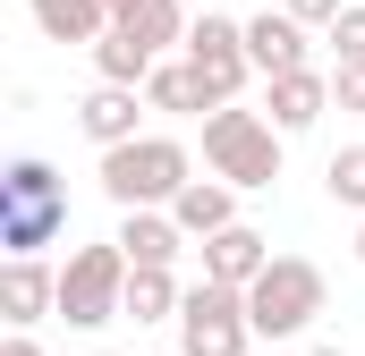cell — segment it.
<instances>
[{"instance_id":"cell-1","label":"cell","mask_w":365,"mask_h":356,"mask_svg":"<svg viewBox=\"0 0 365 356\" xmlns=\"http://www.w3.org/2000/svg\"><path fill=\"white\" fill-rule=\"evenodd\" d=\"M60 229H68V187H60V170L43 153H17L0 170V246H9V263H34Z\"/></svg>"},{"instance_id":"cell-2","label":"cell","mask_w":365,"mask_h":356,"mask_svg":"<svg viewBox=\"0 0 365 356\" xmlns=\"http://www.w3.org/2000/svg\"><path fill=\"white\" fill-rule=\"evenodd\" d=\"M187 178H195V153L179 136H136V145L102 153V195L119 212H170L187 195Z\"/></svg>"},{"instance_id":"cell-3","label":"cell","mask_w":365,"mask_h":356,"mask_svg":"<svg viewBox=\"0 0 365 356\" xmlns=\"http://www.w3.org/2000/svg\"><path fill=\"white\" fill-rule=\"evenodd\" d=\"M204 162H212V178H230V187H272L280 178V127L264 119V110H212L204 119Z\"/></svg>"},{"instance_id":"cell-4","label":"cell","mask_w":365,"mask_h":356,"mask_svg":"<svg viewBox=\"0 0 365 356\" xmlns=\"http://www.w3.org/2000/svg\"><path fill=\"white\" fill-rule=\"evenodd\" d=\"M314 314H323V271L306 255H272V271L247 288L255 340H297V331H314Z\"/></svg>"},{"instance_id":"cell-5","label":"cell","mask_w":365,"mask_h":356,"mask_svg":"<svg viewBox=\"0 0 365 356\" xmlns=\"http://www.w3.org/2000/svg\"><path fill=\"white\" fill-rule=\"evenodd\" d=\"M128 255L119 246H77L60 263V323L68 331H102L110 314H128Z\"/></svg>"},{"instance_id":"cell-6","label":"cell","mask_w":365,"mask_h":356,"mask_svg":"<svg viewBox=\"0 0 365 356\" xmlns=\"http://www.w3.org/2000/svg\"><path fill=\"white\" fill-rule=\"evenodd\" d=\"M255 323H247V288H212L195 280L179 305V356H247Z\"/></svg>"},{"instance_id":"cell-7","label":"cell","mask_w":365,"mask_h":356,"mask_svg":"<svg viewBox=\"0 0 365 356\" xmlns=\"http://www.w3.org/2000/svg\"><path fill=\"white\" fill-rule=\"evenodd\" d=\"M179 60L195 68V77H204V85H212V102L230 110V102H238V85L255 77V60H247V17H221V9H204Z\"/></svg>"},{"instance_id":"cell-8","label":"cell","mask_w":365,"mask_h":356,"mask_svg":"<svg viewBox=\"0 0 365 356\" xmlns=\"http://www.w3.org/2000/svg\"><path fill=\"white\" fill-rule=\"evenodd\" d=\"M264 271H272V238H264V229L238 221V229L204 238V280H212V288H255Z\"/></svg>"},{"instance_id":"cell-9","label":"cell","mask_w":365,"mask_h":356,"mask_svg":"<svg viewBox=\"0 0 365 356\" xmlns=\"http://www.w3.org/2000/svg\"><path fill=\"white\" fill-rule=\"evenodd\" d=\"M247 60H255V77H264V85H272V77H297V68H306V26H297L289 9L247 17Z\"/></svg>"},{"instance_id":"cell-10","label":"cell","mask_w":365,"mask_h":356,"mask_svg":"<svg viewBox=\"0 0 365 356\" xmlns=\"http://www.w3.org/2000/svg\"><path fill=\"white\" fill-rule=\"evenodd\" d=\"M119 255H128V271H170L187 246V229L170 221V212H119V238H110Z\"/></svg>"},{"instance_id":"cell-11","label":"cell","mask_w":365,"mask_h":356,"mask_svg":"<svg viewBox=\"0 0 365 356\" xmlns=\"http://www.w3.org/2000/svg\"><path fill=\"white\" fill-rule=\"evenodd\" d=\"M153 102H136V85H93L77 102V127H86L102 153H119V145H136V119H145Z\"/></svg>"},{"instance_id":"cell-12","label":"cell","mask_w":365,"mask_h":356,"mask_svg":"<svg viewBox=\"0 0 365 356\" xmlns=\"http://www.w3.org/2000/svg\"><path fill=\"white\" fill-rule=\"evenodd\" d=\"M0 314H9V331H34L43 314H60V271H43V255L9 263L0 271Z\"/></svg>"},{"instance_id":"cell-13","label":"cell","mask_w":365,"mask_h":356,"mask_svg":"<svg viewBox=\"0 0 365 356\" xmlns=\"http://www.w3.org/2000/svg\"><path fill=\"white\" fill-rule=\"evenodd\" d=\"M264 102H272V127H280V136H297V127H314V119L331 110V77H323V68L272 77V85H264Z\"/></svg>"},{"instance_id":"cell-14","label":"cell","mask_w":365,"mask_h":356,"mask_svg":"<svg viewBox=\"0 0 365 356\" xmlns=\"http://www.w3.org/2000/svg\"><path fill=\"white\" fill-rule=\"evenodd\" d=\"M170 221H179L187 238H221V229H238V187H230V178H187V195L170 204Z\"/></svg>"},{"instance_id":"cell-15","label":"cell","mask_w":365,"mask_h":356,"mask_svg":"<svg viewBox=\"0 0 365 356\" xmlns=\"http://www.w3.org/2000/svg\"><path fill=\"white\" fill-rule=\"evenodd\" d=\"M145 102H153V110H179V119H212V110H221L212 85H204L187 60H162V68L145 77Z\"/></svg>"},{"instance_id":"cell-16","label":"cell","mask_w":365,"mask_h":356,"mask_svg":"<svg viewBox=\"0 0 365 356\" xmlns=\"http://www.w3.org/2000/svg\"><path fill=\"white\" fill-rule=\"evenodd\" d=\"M26 9H34V26L51 43H102L110 34V9L102 0H26Z\"/></svg>"},{"instance_id":"cell-17","label":"cell","mask_w":365,"mask_h":356,"mask_svg":"<svg viewBox=\"0 0 365 356\" xmlns=\"http://www.w3.org/2000/svg\"><path fill=\"white\" fill-rule=\"evenodd\" d=\"M93 68H102V85H145V77H153L162 60H153V51H145V43L128 34V26H110V34L93 43Z\"/></svg>"},{"instance_id":"cell-18","label":"cell","mask_w":365,"mask_h":356,"mask_svg":"<svg viewBox=\"0 0 365 356\" xmlns=\"http://www.w3.org/2000/svg\"><path fill=\"white\" fill-rule=\"evenodd\" d=\"M128 34H136V43H145L153 60H162L170 43H179V51H187V34H195V17H187V0H145V9L128 17Z\"/></svg>"},{"instance_id":"cell-19","label":"cell","mask_w":365,"mask_h":356,"mask_svg":"<svg viewBox=\"0 0 365 356\" xmlns=\"http://www.w3.org/2000/svg\"><path fill=\"white\" fill-rule=\"evenodd\" d=\"M179 305H187V288L170 271H136L128 280V323H179Z\"/></svg>"},{"instance_id":"cell-20","label":"cell","mask_w":365,"mask_h":356,"mask_svg":"<svg viewBox=\"0 0 365 356\" xmlns=\"http://www.w3.org/2000/svg\"><path fill=\"white\" fill-rule=\"evenodd\" d=\"M323 187H331V204L365 212V145H340V153L323 162Z\"/></svg>"},{"instance_id":"cell-21","label":"cell","mask_w":365,"mask_h":356,"mask_svg":"<svg viewBox=\"0 0 365 356\" xmlns=\"http://www.w3.org/2000/svg\"><path fill=\"white\" fill-rule=\"evenodd\" d=\"M331 51H340V68H357V60H365V0H349V9H340V26H331Z\"/></svg>"},{"instance_id":"cell-22","label":"cell","mask_w":365,"mask_h":356,"mask_svg":"<svg viewBox=\"0 0 365 356\" xmlns=\"http://www.w3.org/2000/svg\"><path fill=\"white\" fill-rule=\"evenodd\" d=\"M331 110H365V60L357 68H331Z\"/></svg>"},{"instance_id":"cell-23","label":"cell","mask_w":365,"mask_h":356,"mask_svg":"<svg viewBox=\"0 0 365 356\" xmlns=\"http://www.w3.org/2000/svg\"><path fill=\"white\" fill-rule=\"evenodd\" d=\"M280 9H289V17H297V26H323V34H331V26H340V9H349V0H280Z\"/></svg>"},{"instance_id":"cell-24","label":"cell","mask_w":365,"mask_h":356,"mask_svg":"<svg viewBox=\"0 0 365 356\" xmlns=\"http://www.w3.org/2000/svg\"><path fill=\"white\" fill-rule=\"evenodd\" d=\"M0 356H43V348H34L26 331H9V340H0Z\"/></svg>"},{"instance_id":"cell-25","label":"cell","mask_w":365,"mask_h":356,"mask_svg":"<svg viewBox=\"0 0 365 356\" xmlns=\"http://www.w3.org/2000/svg\"><path fill=\"white\" fill-rule=\"evenodd\" d=\"M102 9H110V26H128V17H136L145 0H102Z\"/></svg>"},{"instance_id":"cell-26","label":"cell","mask_w":365,"mask_h":356,"mask_svg":"<svg viewBox=\"0 0 365 356\" xmlns=\"http://www.w3.org/2000/svg\"><path fill=\"white\" fill-rule=\"evenodd\" d=\"M306 356H340V348H306Z\"/></svg>"},{"instance_id":"cell-27","label":"cell","mask_w":365,"mask_h":356,"mask_svg":"<svg viewBox=\"0 0 365 356\" xmlns=\"http://www.w3.org/2000/svg\"><path fill=\"white\" fill-rule=\"evenodd\" d=\"M357 263H365V229H357Z\"/></svg>"},{"instance_id":"cell-28","label":"cell","mask_w":365,"mask_h":356,"mask_svg":"<svg viewBox=\"0 0 365 356\" xmlns=\"http://www.w3.org/2000/svg\"><path fill=\"white\" fill-rule=\"evenodd\" d=\"M170 356H179V348H170Z\"/></svg>"}]
</instances>
